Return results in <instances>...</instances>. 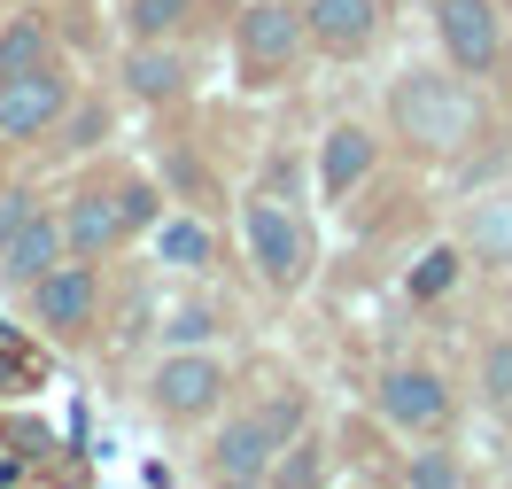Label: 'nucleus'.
I'll use <instances>...</instances> for the list:
<instances>
[{"label":"nucleus","mask_w":512,"mask_h":489,"mask_svg":"<svg viewBox=\"0 0 512 489\" xmlns=\"http://www.w3.org/2000/svg\"><path fill=\"white\" fill-rule=\"evenodd\" d=\"M388 117L396 132L412 140V148H466L481 125L474 94H466V78H443V70H412V78H396V94H388Z\"/></svg>","instance_id":"f257e3e1"},{"label":"nucleus","mask_w":512,"mask_h":489,"mask_svg":"<svg viewBox=\"0 0 512 489\" xmlns=\"http://www.w3.org/2000/svg\"><path fill=\"white\" fill-rule=\"evenodd\" d=\"M295 427H303V396H272L256 412H233L210 443V474L218 482H272V458L295 451Z\"/></svg>","instance_id":"f03ea898"},{"label":"nucleus","mask_w":512,"mask_h":489,"mask_svg":"<svg viewBox=\"0 0 512 489\" xmlns=\"http://www.w3.org/2000/svg\"><path fill=\"white\" fill-rule=\"evenodd\" d=\"M241 241H249V264L272 280V288H303V272H311V233H303V218H295L280 195L256 187V195L241 202Z\"/></svg>","instance_id":"7ed1b4c3"},{"label":"nucleus","mask_w":512,"mask_h":489,"mask_svg":"<svg viewBox=\"0 0 512 489\" xmlns=\"http://www.w3.org/2000/svg\"><path fill=\"white\" fill-rule=\"evenodd\" d=\"M233 47H241L249 86L280 78V70L311 47V32H303V0H249V8H241V24H233Z\"/></svg>","instance_id":"20e7f679"},{"label":"nucleus","mask_w":512,"mask_h":489,"mask_svg":"<svg viewBox=\"0 0 512 489\" xmlns=\"http://www.w3.org/2000/svg\"><path fill=\"white\" fill-rule=\"evenodd\" d=\"M225 396V365L202 350V342H179L171 358L148 373V404H156L163 420H202V412H218Z\"/></svg>","instance_id":"39448f33"},{"label":"nucleus","mask_w":512,"mask_h":489,"mask_svg":"<svg viewBox=\"0 0 512 489\" xmlns=\"http://www.w3.org/2000/svg\"><path fill=\"white\" fill-rule=\"evenodd\" d=\"M435 39L458 78H481L505 55V8L497 0H435Z\"/></svg>","instance_id":"423d86ee"},{"label":"nucleus","mask_w":512,"mask_h":489,"mask_svg":"<svg viewBox=\"0 0 512 489\" xmlns=\"http://www.w3.org/2000/svg\"><path fill=\"white\" fill-rule=\"evenodd\" d=\"M63 109H70V78L55 63H32V70L0 78V140H39Z\"/></svg>","instance_id":"0eeeda50"},{"label":"nucleus","mask_w":512,"mask_h":489,"mask_svg":"<svg viewBox=\"0 0 512 489\" xmlns=\"http://www.w3.org/2000/svg\"><path fill=\"white\" fill-rule=\"evenodd\" d=\"M32 311H39V326H55V334L94 326V311H101V272H94V257L47 264V272L32 280Z\"/></svg>","instance_id":"6e6552de"},{"label":"nucleus","mask_w":512,"mask_h":489,"mask_svg":"<svg viewBox=\"0 0 512 489\" xmlns=\"http://www.w3.org/2000/svg\"><path fill=\"white\" fill-rule=\"evenodd\" d=\"M381 420L388 427H412V435H427V427L450 420V381L443 373H427V365H396V373H381Z\"/></svg>","instance_id":"1a4fd4ad"},{"label":"nucleus","mask_w":512,"mask_h":489,"mask_svg":"<svg viewBox=\"0 0 512 489\" xmlns=\"http://www.w3.org/2000/svg\"><path fill=\"white\" fill-rule=\"evenodd\" d=\"M388 0H303V32L319 55H365L381 39Z\"/></svg>","instance_id":"9d476101"},{"label":"nucleus","mask_w":512,"mask_h":489,"mask_svg":"<svg viewBox=\"0 0 512 489\" xmlns=\"http://www.w3.org/2000/svg\"><path fill=\"white\" fill-rule=\"evenodd\" d=\"M63 218H47V210H24L16 226L0 233V288H32L47 264H63Z\"/></svg>","instance_id":"9b49d317"},{"label":"nucleus","mask_w":512,"mask_h":489,"mask_svg":"<svg viewBox=\"0 0 512 489\" xmlns=\"http://www.w3.org/2000/svg\"><path fill=\"white\" fill-rule=\"evenodd\" d=\"M373 163H381V140L365 125H334L319 140V195L326 202H342V195H357L365 179H373Z\"/></svg>","instance_id":"f8f14e48"},{"label":"nucleus","mask_w":512,"mask_h":489,"mask_svg":"<svg viewBox=\"0 0 512 489\" xmlns=\"http://www.w3.org/2000/svg\"><path fill=\"white\" fill-rule=\"evenodd\" d=\"M125 233L132 226H125V202H117V195H78L63 210V249H70V257H109Z\"/></svg>","instance_id":"ddd939ff"},{"label":"nucleus","mask_w":512,"mask_h":489,"mask_svg":"<svg viewBox=\"0 0 512 489\" xmlns=\"http://www.w3.org/2000/svg\"><path fill=\"white\" fill-rule=\"evenodd\" d=\"M125 86L140 101H179L187 94V63L163 47V39H132V63H125Z\"/></svg>","instance_id":"4468645a"},{"label":"nucleus","mask_w":512,"mask_h":489,"mask_svg":"<svg viewBox=\"0 0 512 489\" xmlns=\"http://www.w3.org/2000/svg\"><path fill=\"white\" fill-rule=\"evenodd\" d=\"M466 249H474L481 264L512 272V195H481L474 210H466Z\"/></svg>","instance_id":"2eb2a0df"},{"label":"nucleus","mask_w":512,"mask_h":489,"mask_svg":"<svg viewBox=\"0 0 512 489\" xmlns=\"http://www.w3.org/2000/svg\"><path fill=\"white\" fill-rule=\"evenodd\" d=\"M194 16V0H125V24L132 39H179Z\"/></svg>","instance_id":"dca6fc26"},{"label":"nucleus","mask_w":512,"mask_h":489,"mask_svg":"<svg viewBox=\"0 0 512 489\" xmlns=\"http://www.w3.org/2000/svg\"><path fill=\"white\" fill-rule=\"evenodd\" d=\"M32 63H55V55H47V24H39V16H16V24L0 32V78H8V70H32Z\"/></svg>","instance_id":"f3484780"},{"label":"nucleus","mask_w":512,"mask_h":489,"mask_svg":"<svg viewBox=\"0 0 512 489\" xmlns=\"http://www.w3.org/2000/svg\"><path fill=\"white\" fill-rule=\"evenodd\" d=\"M163 264H179V272L210 264V226H202V218H171V226H163Z\"/></svg>","instance_id":"a211bd4d"},{"label":"nucleus","mask_w":512,"mask_h":489,"mask_svg":"<svg viewBox=\"0 0 512 489\" xmlns=\"http://www.w3.org/2000/svg\"><path fill=\"white\" fill-rule=\"evenodd\" d=\"M458 272H466V257H458V249H427V257H419V272H412V295H419V303H435V295L458 288Z\"/></svg>","instance_id":"6ab92c4d"},{"label":"nucleus","mask_w":512,"mask_h":489,"mask_svg":"<svg viewBox=\"0 0 512 489\" xmlns=\"http://www.w3.org/2000/svg\"><path fill=\"white\" fill-rule=\"evenodd\" d=\"M404 482H412V489H458V482H466V466H458L450 451H419L412 466H404Z\"/></svg>","instance_id":"aec40b11"},{"label":"nucleus","mask_w":512,"mask_h":489,"mask_svg":"<svg viewBox=\"0 0 512 489\" xmlns=\"http://www.w3.org/2000/svg\"><path fill=\"white\" fill-rule=\"evenodd\" d=\"M481 389L497 396V404H512V342H489V358H481Z\"/></svg>","instance_id":"412c9836"},{"label":"nucleus","mask_w":512,"mask_h":489,"mask_svg":"<svg viewBox=\"0 0 512 489\" xmlns=\"http://www.w3.org/2000/svg\"><path fill=\"white\" fill-rule=\"evenodd\" d=\"M117 202H125V226H156V187H117Z\"/></svg>","instance_id":"4be33fe9"},{"label":"nucleus","mask_w":512,"mask_h":489,"mask_svg":"<svg viewBox=\"0 0 512 489\" xmlns=\"http://www.w3.org/2000/svg\"><path fill=\"white\" fill-rule=\"evenodd\" d=\"M272 482H288V489H311L319 482V458L303 451V458H272Z\"/></svg>","instance_id":"5701e85b"},{"label":"nucleus","mask_w":512,"mask_h":489,"mask_svg":"<svg viewBox=\"0 0 512 489\" xmlns=\"http://www.w3.org/2000/svg\"><path fill=\"white\" fill-rule=\"evenodd\" d=\"M202 334H210V319H202V311H179V319H171V342H202Z\"/></svg>","instance_id":"b1692460"}]
</instances>
